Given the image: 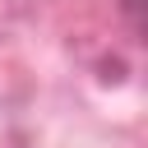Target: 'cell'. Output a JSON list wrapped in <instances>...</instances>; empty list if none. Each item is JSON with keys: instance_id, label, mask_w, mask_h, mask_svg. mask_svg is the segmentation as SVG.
Returning <instances> with one entry per match:
<instances>
[{"instance_id": "1", "label": "cell", "mask_w": 148, "mask_h": 148, "mask_svg": "<svg viewBox=\"0 0 148 148\" xmlns=\"http://www.w3.org/2000/svg\"><path fill=\"white\" fill-rule=\"evenodd\" d=\"M120 14L130 23V32H143V0H120Z\"/></svg>"}]
</instances>
